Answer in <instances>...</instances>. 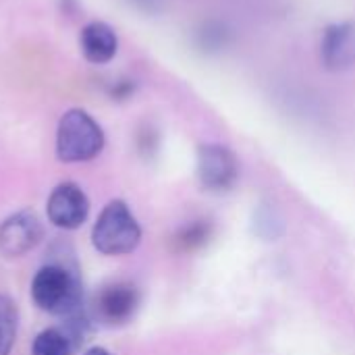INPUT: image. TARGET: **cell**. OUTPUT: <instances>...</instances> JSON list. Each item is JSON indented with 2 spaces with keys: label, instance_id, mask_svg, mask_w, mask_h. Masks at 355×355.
<instances>
[{
  "label": "cell",
  "instance_id": "obj_1",
  "mask_svg": "<svg viewBox=\"0 0 355 355\" xmlns=\"http://www.w3.org/2000/svg\"><path fill=\"white\" fill-rule=\"evenodd\" d=\"M31 300L40 310L60 318L83 312V289L75 260L69 256L46 262L31 281Z\"/></svg>",
  "mask_w": 355,
  "mask_h": 355
},
{
  "label": "cell",
  "instance_id": "obj_8",
  "mask_svg": "<svg viewBox=\"0 0 355 355\" xmlns=\"http://www.w3.org/2000/svg\"><path fill=\"white\" fill-rule=\"evenodd\" d=\"M320 58L324 69L333 73L355 67V21L333 23L324 29Z\"/></svg>",
  "mask_w": 355,
  "mask_h": 355
},
{
  "label": "cell",
  "instance_id": "obj_17",
  "mask_svg": "<svg viewBox=\"0 0 355 355\" xmlns=\"http://www.w3.org/2000/svg\"><path fill=\"white\" fill-rule=\"evenodd\" d=\"M83 355H112L110 352H106L104 347H92V349H87Z\"/></svg>",
  "mask_w": 355,
  "mask_h": 355
},
{
  "label": "cell",
  "instance_id": "obj_4",
  "mask_svg": "<svg viewBox=\"0 0 355 355\" xmlns=\"http://www.w3.org/2000/svg\"><path fill=\"white\" fill-rule=\"evenodd\" d=\"M139 300H141L139 289L133 283L127 281L108 283L96 293L92 314L98 322L106 327H121L135 316L139 308Z\"/></svg>",
  "mask_w": 355,
  "mask_h": 355
},
{
  "label": "cell",
  "instance_id": "obj_16",
  "mask_svg": "<svg viewBox=\"0 0 355 355\" xmlns=\"http://www.w3.org/2000/svg\"><path fill=\"white\" fill-rule=\"evenodd\" d=\"M129 4H133L135 8L144 10V12H156L160 8L158 0H127Z\"/></svg>",
  "mask_w": 355,
  "mask_h": 355
},
{
  "label": "cell",
  "instance_id": "obj_2",
  "mask_svg": "<svg viewBox=\"0 0 355 355\" xmlns=\"http://www.w3.org/2000/svg\"><path fill=\"white\" fill-rule=\"evenodd\" d=\"M106 137L100 123L83 108L67 110L56 127V156L60 162H89L104 150Z\"/></svg>",
  "mask_w": 355,
  "mask_h": 355
},
{
  "label": "cell",
  "instance_id": "obj_12",
  "mask_svg": "<svg viewBox=\"0 0 355 355\" xmlns=\"http://www.w3.org/2000/svg\"><path fill=\"white\" fill-rule=\"evenodd\" d=\"M210 235H212V227L208 220H193L175 233L173 243H175V250L179 252H193L206 245Z\"/></svg>",
  "mask_w": 355,
  "mask_h": 355
},
{
  "label": "cell",
  "instance_id": "obj_6",
  "mask_svg": "<svg viewBox=\"0 0 355 355\" xmlns=\"http://www.w3.org/2000/svg\"><path fill=\"white\" fill-rule=\"evenodd\" d=\"M46 210H48V218L54 227L73 231L85 223V218L89 214V200L79 185L64 181L52 189Z\"/></svg>",
  "mask_w": 355,
  "mask_h": 355
},
{
  "label": "cell",
  "instance_id": "obj_10",
  "mask_svg": "<svg viewBox=\"0 0 355 355\" xmlns=\"http://www.w3.org/2000/svg\"><path fill=\"white\" fill-rule=\"evenodd\" d=\"M79 343L64 327H52L42 331L31 345V355H73Z\"/></svg>",
  "mask_w": 355,
  "mask_h": 355
},
{
  "label": "cell",
  "instance_id": "obj_11",
  "mask_svg": "<svg viewBox=\"0 0 355 355\" xmlns=\"http://www.w3.org/2000/svg\"><path fill=\"white\" fill-rule=\"evenodd\" d=\"M231 42V31L225 23L220 21H204L198 29H196V46L206 52V54H216L220 50H225Z\"/></svg>",
  "mask_w": 355,
  "mask_h": 355
},
{
  "label": "cell",
  "instance_id": "obj_5",
  "mask_svg": "<svg viewBox=\"0 0 355 355\" xmlns=\"http://www.w3.org/2000/svg\"><path fill=\"white\" fill-rule=\"evenodd\" d=\"M239 177L235 154L220 144H202L198 148V179L208 191H229Z\"/></svg>",
  "mask_w": 355,
  "mask_h": 355
},
{
  "label": "cell",
  "instance_id": "obj_7",
  "mask_svg": "<svg viewBox=\"0 0 355 355\" xmlns=\"http://www.w3.org/2000/svg\"><path fill=\"white\" fill-rule=\"evenodd\" d=\"M44 237V229L35 212L21 210L0 225V254L19 258L31 252Z\"/></svg>",
  "mask_w": 355,
  "mask_h": 355
},
{
  "label": "cell",
  "instance_id": "obj_9",
  "mask_svg": "<svg viewBox=\"0 0 355 355\" xmlns=\"http://www.w3.org/2000/svg\"><path fill=\"white\" fill-rule=\"evenodd\" d=\"M79 50L92 64H108L119 52V35L104 21H89L79 31Z\"/></svg>",
  "mask_w": 355,
  "mask_h": 355
},
{
  "label": "cell",
  "instance_id": "obj_13",
  "mask_svg": "<svg viewBox=\"0 0 355 355\" xmlns=\"http://www.w3.org/2000/svg\"><path fill=\"white\" fill-rule=\"evenodd\" d=\"M19 310L8 295L0 293V355H10L17 337Z\"/></svg>",
  "mask_w": 355,
  "mask_h": 355
},
{
  "label": "cell",
  "instance_id": "obj_3",
  "mask_svg": "<svg viewBox=\"0 0 355 355\" xmlns=\"http://www.w3.org/2000/svg\"><path fill=\"white\" fill-rule=\"evenodd\" d=\"M139 241L141 227L131 208L123 200L108 202L92 229L94 248L104 256H125L131 254Z\"/></svg>",
  "mask_w": 355,
  "mask_h": 355
},
{
  "label": "cell",
  "instance_id": "obj_15",
  "mask_svg": "<svg viewBox=\"0 0 355 355\" xmlns=\"http://www.w3.org/2000/svg\"><path fill=\"white\" fill-rule=\"evenodd\" d=\"M58 8L64 17H75L81 8L79 0H58Z\"/></svg>",
  "mask_w": 355,
  "mask_h": 355
},
{
  "label": "cell",
  "instance_id": "obj_14",
  "mask_svg": "<svg viewBox=\"0 0 355 355\" xmlns=\"http://www.w3.org/2000/svg\"><path fill=\"white\" fill-rule=\"evenodd\" d=\"M133 94V85H131V81H119L116 83V87H112L110 89V96L112 98H116V100H125V98H129Z\"/></svg>",
  "mask_w": 355,
  "mask_h": 355
}]
</instances>
